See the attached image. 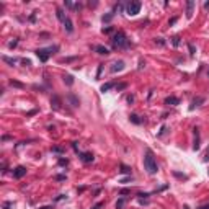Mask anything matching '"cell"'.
Masks as SVG:
<instances>
[{"label":"cell","mask_w":209,"mask_h":209,"mask_svg":"<svg viewBox=\"0 0 209 209\" xmlns=\"http://www.w3.org/2000/svg\"><path fill=\"white\" fill-rule=\"evenodd\" d=\"M25 175H26V167H23V165H18V167L13 170V178H17V180L23 178Z\"/></svg>","instance_id":"52a82bcc"},{"label":"cell","mask_w":209,"mask_h":209,"mask_svg":"<svg viewBox=\"0 0 209 209\" xmlns=\"http://www.w3.org/2000/svg\"><path fill=\"white\" fill-rule=\"evenodd\" d=\"M111 46H113V49H127L131 46V43L123 31H116L114 36L111 38Z\"/></svg>","instance_id":"7a4b0ae2"},{"label":"cell","mask_w":209,"mask_h":209,"mask_svg":"<svg viewBox=\"0 0 209 209\" xmlns=\"http://www.w3.org/2000/svg\"><path fill=\"white\" fill-rule=\"evenodd\" d=\"M64 5H66L67 8H75V5L72 2H69V0H66V2H64Z\"/></svg>","instance_id":"f1b7e54d"},{"label":"cell","mask_w":209,"mask_h":209,"mask_svg":"<svg viewBox=\"0 0 209 209\" xmlns=\"http://www.w3.org/2000/svg\"><path fill=\"white\" fill-rule=\"evenodd\" d=\"M209 160V147H207V150L204 152V155H203V162H207Z\"/></svg>","instance_id":"f546056e"},{"label":"cell","mask_w":209,"mask_h":209,"mask_svg":"<svg viewBox=\"0 0 209 209\" xmlns=\"http://www.w3.org/2000/svg\"><path fill=\"white\" fill-rule=\"evenodd\" d=\"M101 206H103V203H96V204H95V206L92 207V209H100V207H101Z\"/></svg>","instance_id":"74e56055"},{"label":"cell","mask_w":209,"mask_h":209,"mask_svg":"<svg viewBox=\"0 0 209 209\" xmlns=\"http://www.w3.org/2000/svg\"><path fill=\"white\" fill-rule=\"evenodd\" d=\"M124 69V62L123 61H118V62H114L113 66H111V72L113 74H116V72H121Z\"/></svg>","instance_id":"8fae6325"},{"label":"cell","mask_w":209,"mask_h":209,"mask_svg":"<svg viewBox=\"0 0 209 209\" xmlns=\"http://www.w3.org/2000/svg\"><path fill=\"white\" fill-rule=\"evenodd\" d=\"M67 163H69V160H67V159H59V165H67Z\"/></svg>","instance_id":"1f68e13d"},{"label":"cell","mask_w":209,"mask_h":209,"mask_svg":"<svg viewBox=\"0 0 209 209\" xmlns=\"http://www.w3.org/2000/svg\"><path fill=\"white\" fill-rule=\"evenodd\" d=\"M79 157L83 163H90V162L95 160V155L92 154V152H79Z\"/></svg>","instance_id":"5b68a950"},{"label":"cell","mask_w":209,"mask_h":209,"mask_svg":"<svg viewBox=\"0 0 209 209\" xmlns=\"http://www.w3.org/2000/svg\"><path fill=\"white\" fill-rule=\"evenodd\" d=\"M113 31H114V28H113V26L103 28V33H104V34H110V33H113Z\"/></svg>","instance_id":"484cf974"},{"label":"cell","mask_w":209,"mask_h":209,"mask_svg":"<svg viewBox=\"0 0 209 209\" xmlns=\"http://www.w3.org/2000/svg\"><path fill=\"white\" fill-rule=\"evenodd\" d=\"M3 62H7V64H10V66H15L17 64V59H13V57H8V56H3Z\"/></svg>","instance_id":"ffe728a7"},{"label":"cell","mask_w":209,"mask_h":209,"mask_svg":"<svg viewBox=\"0 0 209 209\" xmlns=\"http://www.w3.org/2000/svg\"><path fill=\"white\" fill-rule=\"evenodd\" d=\"M140 7H142V3H140L139 0H132V2H129V3H127V7H126L127 15H131V17L137 15L140 11Z\"/></svg>","instance_id":"277c9868"},{"label":"cell","mask_w":209,"mask_h":209,"mask_svg":"<svg viewBox=\"0 0 209 209\" xmlns=\"http://www.w3.org/2000/svg\"><path fill=\"white\" fill-rule=\"evenodd\" d=\"M193 13H195V2H193V0H188L186 2V18H191Z\"/></svg>","instance_id":"9c48e42d"},{"label":"cell","mask_w":209,"mask_h":209,"mask_svg":"<svg viewBox=\"0 0 209 209\" xmlns=\"http://www.w3.org/2000/svg\"><path fill=\"white\" fill-rule=\"evenodd\" d=\"M201 103H204V98H203V96H198V98H195V100H193V103H191V106H190V110L193 111L195 108L201 106Z\"/></svg>","instance_id":"4fadbf2b"},{"label":"cell","mask_w":209,"mask_h":209,"mask_svg":"<svg viewBox=\"0 0 209 209\" xmlns=\"http://www.w3.org/2000/svg\"><path fill=\"white\" fill-rule=\"evenodd\" d=\"M155 44H159V46H163V44H165V41H163L162 38H155Z\"/></svg>","instance_id":"4dcf8cb0"},{"label":"cell","mask_w":209,"mask_h":209,"mask_svg":"<svg viewBox=\"0 0 209 209\" xmlns=\"http://www.w3.org/2000/svg\"><path fill=\"white\" fill-rule=\"evenodd\" d=\"M175 23H176V17H175V18H172L170 21H168V25H175Z\"/></svg>","instance_id":"60d3db41"},{"label":"cell","mask_w":209,"mask_h":209,"mask_svg":"<svg viewBox=\"0 0 209 209\" xmlns=\"http://www.w3.org/2000/svg\"><path fill=\"white\" fill-rule=\"evenodd\" d=\"M188 47H190V54H191V56H195V46H193V44H190Z\"/></svg>","instance_id":"8d00e7d4"},{"label":"cell","mask_w":209,"mask_h":209,"mask_svg":"<svg viewBox=\"0 0 209 209\" xmlns=\"http://www.w3.org/2000/svg\"><path fill=\"white\" fill-rule=\"evenodd\" d=\"M129 180H132V176H131V175L127 176V178H124V180H121V183H127V182H129Z\"/></svg>","instance_id":"f35d334b"},{"label":"cell","mask_w":209,"mask_h":209,"mask_svg":"<svg viewBox=\"0 0 209 209\" xmlns=\"http://www.w3.org/2000/svg\"><path fill=\"white\" fill-rule=\"evenodd\" d=\"M52 51H57V46L47 47V49H38V51H36V56H38V59L41 62H47V59L51 57V54H54Z\"/></svg>","instance_id":"3957f363"},{"label":"cell","mask_w":209,"mask_h":209,"mask_svg":"<svg viewBox=\"0 0 209 209\" xmlns=\"http://www.w3.org/2000/svg\"><path fill=\"white\" fill-rule=\"evenodd\" d=\"M67 98H69V101H70V104H72V106H74V108H77L79 104H80L79 98H77V96H75L74 93H69V95H67Z\"/></svg>","instance_id":"9a60e30c"},{"label":"cell","mask_w":209,"mask_h":209,"mask_svg":"<svg viewBox=\"0 0 209 209\" xmlns=\"http://www.w3.org/2000/svg\"><path fill=\"white\" fill-rule=\"evenodd\" d=\"M113 17H114V11H111V13H108V15H104V17L101 18V21L103 23H110L111 20H113Z\"/></svg>","instance_id":"44dd1931"},{"label":"cell","mask_w":209,"mask_h":209,"mask_svg":"<svg viewBox=\"0 0 209 209\" xmlns=\"http://www.w3.org/2000/svg\"><path fill=\"white\" fill-rule=\"evenodd\" d=\"M144 67H146V62H144L142 59H140V61H139V67H137V69L140 70V69H144Z\"/></svg>","instance_id":"e575fe53"},{"label":"cell","mask_w":209,"mask_h":209,"mask_svg":"<svg viewBox=\"0 0 209 209\" xmlns=\"http://www.w3.org/2000/svg\"><path fill=\"white\" fill-rule=\"evenodd\" d=\"M64 28H66L67 33H72V31H74V23H72V20L69 17L64 20Z\"/></svg>","instance_id":"7c38bea8"},{"label":"cell","mask_w":209,"mask_h":209,"mask_svg":"<svg viewBox=\"0 0 209 209\" xmlns=\"http://www.w3.org/2000/svg\"><path fill=\"white\" fill-rule=\"evenodd\" d=\"M124 204H126V198H119L118 203H116V209H123Z\"/></svg>","instance_id":"7402d4cb"},{"label":"cell","mask_w":209,"mask_h":209,"mask_svg":"<svg viewBox=\"0 0 209 209\" xmlns=\"http://www.w3.org/2000/svg\"><path fill=\"white\" fill-rule=\"evenodd\" d=\"M114 87H116L114 82H106V83H103V85H101V88H100V90H101L103 93H106V92H110L111 88H114Z\"/></svg>","instance_id":"5bb4252c"},{"label":"cell","mask_w":209,"mask_h":209,"mask_svg":"<svg viewBox=\"0 0 209 209\" xmlns=\"http://www.w3.org/2000/svg\"><path fill=\"white\" fill-rule=\"evenodd\" d=\"M17 44H18V39H15V41H11L8 44V47H10V49H13V47H17Z\"/></svg>","instance_id":"d6a6232c"},{"label":"cell","mask_w":209,"mask_h":209,"mask_svg":"<svg viewBox=\"0 0 209 209\" xmlns=\"http://www.w3.org/2000/svg\"><path fill=\"white\" fill-rule=\"evenodd\" d=\"M165 104H168V106H176V104H180V98H176V96H167L165 101H163Z\"/></svg>","instance_id":"30bf717a"},{"label":"cell","mask_w":209,"mask_h":209,"mask_svg":"<svg viewBox=\"0 0 209 209\" xmlns=\"http://www.w3.org/2000/svg\"><path fill=\"white\" fill-rule=\"evenodd\" d=\"M193 134H195V144H193V150H199V129L193 127Z\"/></svg>","instance_id":"ba28073f"},{"label":"cell","mask_w":209,"mask_h":209,"mask_svg":"<svg viewBox=\"0 0 209 209\" xmlns=\"http://www.w3.org/2000/svg\"><path fill=\"white\" fill-rule=\"evenodd\" d=\"M127 101H129V103H132V101H134V96H132V95H129V96H127Z\"/></svg>","instance_id":"b9f144b4"},{"label":"cell","mask_w":209,"mask_h":209,"mask_svg":"<svg viewBox=\"0 0 209 209\" xmlns=\"http://www.w3.org/2000/svg\"><path fill=\"white\" fill-rule=\"evenodd\" d=\"M61 104H62V101H61V98H59L57 95H52L51 96V108L54 111H59L61 110Z\"/></svg>","instance_id":"8992f818"},{"label":"cell","mask_w":209,"mask_h":209,"mask_svg":"<svg viewBox=\"0 0 209 209\" xmlns=\"http://www.w3.org/2000/svg\"><path fill=\"white\" fill-rule=\"evenodd\" d=\"M144 168H146V172L149 175H155L157 172H159L157 160H155V157H154V154H152L150 149H147L146 155H144Z\"/></svg>","instance_id":"6da1fadb"},{"label":"cell","mask_w":209,"mask_h":209,"mask_svg":"<svg viewBox=\"0 0 209 209\" xmlns=\"http://www.w3.org/2000/svg\"><path fill=\"white\" fill-rule=\"evenodd\" d=\"M10 85H13V87H18V88H23L25 85H23V83H20V82H15V80H11L10 82Z\"/></svg>","instance_id":"83f0119b"},{"label":"cell","mask_w":209,"mask_h":209,"mask_svg":"<svg viewBox=\"0 0 209 209\" xmlns=\"http://www.w3.org/2000/svg\"><path fill=\"white\" fill-rule=\"evenodd\" d=\"M39 209H52L51 206H43V207H39Z\"/></svg>","instance_id":"f6af8a7d"},{"label":"cell","mask_w":209,"mask_h":209,"mask_svg":"<svg viewBox=\"0 0 209 209\" xmlns=\"http://www.w3.org/2000/svg\"><path fill=\"white\" fill-rule=\"evenodd\" d=\"M183 209H190V206H186V204H185V206H183Z\"/></svg>","instance_id":"bcb514c9"},{"label":"cell","mask_w":209,"mask_h":209,"mask_svg":"<svg viewBox=\"0 0 209 209\" xmlns=\"http://www.w3.org/2000/svg\"><path fill=\"white\" fill-rule=\"evenodd\" d=\"M57 18H59V20H61V21H62V23H64V20H66V18H67V17H64V11H62L61 8H59V10H57Z\"/></svg>","instance_id":"cb8c5ba5"},{"label":"cell","mask_w":209,"mask_h":209,"mask_svg":"<svg viewBox=\"0 0 209 209\" xmlns=\"http://www.w3.org/2000/svg\"><path fill=\"white\" fill-rule=\"evenodd\" d=\"M64 83H67V85H74V77H72V75H69V74H67V75H64Z\"/></svg>","instance_id":"d6986e66"},{"label":"cell","mask_w":209,"mask_h":209,"mask_svg":"<svg viewBox=\"0 0 209 209\" xmlns=\"http://www.w3.org/2000/svg\"><path fill=\"white\" fill-rule=\"evenodd\" d=\"M129 119H131V123H134V124H142L144 123V119H139L137 114H131Z\"/></svg>","instance_id":"ac0fdd59"},{"label":"cell","mask_w":209,"mask_h":209,"mask_svg":"<svg viewBox=\"0 0 209 209\" xmlns=\"http://www.w3.org/2000/svg\"><path fill=\"white\" fill-rule=\"evenodd\" d=\"M93 49L98 52V54H101V56H108V54H110V51H108L104 46H95Z\"/></svg>","instance_id":"2e32d148"},{"label":"cell","mask_w":209,"mask_h":209,"mask_svg":"<svg viewBox=\"0 0 209 209\" xmlns=\"http://www.w3.org/2000/svg\"><path fill=\"white\" fill-rule=\"evenodd\" d=\"M198 209H209V204H204V206H201V207H198Z\"/></svg>","instance_id":"ee69618b"},{"label":"cell","mask_w":209,"mask_h":209,"mask_svg":"<svg viewBox=\"0 0 209 209\" xmlns=\"http://www.w3.org/2000/svg\"><path fill=\"white\" fill-rule=\"evenodd\" d=\"M180 39H182L180 36H173V38H172V44H173V46H180V43H182Z\"/></svg>","instance_id":"603a6c76"},{"label":"cell","mask_w":209,"mask_h":209,"mask_svg":"<svg viewBox=\"0 0 209 209\" xmlns=\"http://www.w3.org/2000/svg\"><path fill=\"white\" fill-rule=\"evenodd\" d=\"M51 152H56V154H62L64 149H62V147H52V149H51Z\"/></svg>","instance_id":"4316f807"},{"label":"cell","mask_w":209,"mask_h":209,"mask_svg":"<svg viewBox=\"0 0 209 209\" xmlns=\"http://www.w3.org/2000/svg\"><path fill=\"white\" fill-rule=\"evenodd\" d=\"M119 172L124 175H131V167H127V165H124V163H121L119 165Z\"/></svg>","instance_id":"e0dca14e"},{"label":"cell","mask_w":209,"mask_h":209,"mask_svg":"<svg viewBox=\"0 0 209 209\" xmlns=\"http://www.w3.org/2000/svg\"><path fill=\"white\" fill-rule=\"evenodd\" d=\"M126 87H127V83H126V82H123V83H116V90H124Z\"/></svg>","instance_id":"d4e9b609"},{"label":"cell","mask_w":209,"mask_h":209,"mask_svg":"<svg viewBox=\"0 0 209 209\" xmlns=\"http://www.w3.org/2000/svg\"><path fill=\"white\" fill-rule=\"evenodd\" d=\"M56 178H57V180H66V175H57Z\"/></svg>","instance_id":"7bdbcfd3"},{"label":"cell","mask_w":209,"mask_h":209,"mask_svg":"<svg viewBox=\"0 0 209 209\" xmlns=\"http://www.w3.org/2000/svg\"><path fill=\"white\" fill-rule=\"evenodd\" d=\"M101 70H103V66H101V64H100V66H98V72H96V79L100 77V74H101Z\"/></svg>","instance_id":"d590c367"},{"label":"cell","mask_w":209,"mask_h":209,"mask_svg":"<svg viewBox=\"0 0 209 209\" xmlns=\"http://www.w3.org/2000/svg\"><path fill=\"white\" fill-rule=\"evenodd\" d=\"M207 75H209V72H207Z\"/></svg>","instance_id":"7dc6e473"},{"label":"cell","mask_w":209,"mask_h":209,"mask_svg":"<svg viewBox=\"0 0 209 209\" xmlns=\"http://www.w3.org/2000/svg\"><path fill=\"white\" fill-rule=\"evenodd\" d=\"M3 209H11V203H10V201H7V203H3Z\"/></svg>","instance_id":"836d02e7"},{"label":"cell","mask_w":209,"mask_h":209,"mask_svg":"<svg viewBox=\"0 0 209 209\" xmlns=\"http://www.w3.org/2000/svg\"><path fill=\"white\" fill-rule=\"evenodd\" d=\"M129 190H121V191H119V195H129Z\"/></svg>","instance_id":"ab89813d"}]
</instances>
